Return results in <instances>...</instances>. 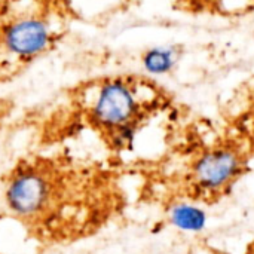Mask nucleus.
<instances>
[{"instance_id":"nucleus-1","label":"nucleus","mask_w":254,"mask_h":254,"mask_svg":"<svg viewBox=\"0 0 254 254\" xmlns=\"http://www.w3.org/2000/svg\"><path fill=\"white\" fill-rule=\"evenodd\" d=\"M138 109L137 95L131 85L122 79H109L100 86L94 98L91 118L100 128L113 131L135 122Z\"/></svg>"},{"instance_id":"nucleus-7","label":"nucleus","mask_w":254,"mask_h":254,"mask_svg":"<svg viewBox=\"0 0 254 254\" xmlns=\"http://www.w3.org/2000/svg\"><path fill=\"white\" fill-rule=\"evenodd\" d=\"M250 254H254V249H253V250H252V252H250Z\"/></svg>"},{"instance_id":"nucleus-3","label":"nucleus","mask_w":254,"mask_h":254,"mask_svg":"<svg viewBox=\"0 0 254 254\" xmlns=\"http://www.w3.org/2000/svg\"><path fill=\"white\" fill-rule=\"evenodd\" d=\"M243 161L240 155L231 149H216L196 161L193 168L195 186L204 193H214L240 176Z\"/></svg>"},{"instance_id":"nucleus-6","label":"nucleus","mask_w":254,"mask_h":254,"mask_svg":"<svg viewBox=\"0 0 254 254\" xmlns=\"http://www.w3.org/2000/svg\"><path fill=\"white\" fill-rule=\"evenodd\" d=\"M170 220L171 223L188 232H199L205 228L207 223V214L189 204H179L171 208L170 213Z\"/></svg>"},{"instance_id":"nucleus-2","label":"nucleus","mask_w":254,"mask_h":254,"mask_svg":"<svg viewBox=\"0 0 254 254\" xmlns=\"http://www.w3.org/2000/svg\"><path fill=\"white\" fill-rule=\"evenodd\" d=\"M49 25L36 16H25L10 22L1 36L4 49L18 60H31L43 54L51 45Z\"/></svg>"},{"instance_id":"nucleus-5","label":"nucleus","mask_w":254,"mask_h":254,"mask_svg":"<svg viewBox=\"0 0 254 254\" xmlns=\"http://www.w3.org/2000/svg\"><path fill=\"white\" fill-rule=\"evenodd\" d=\"M177 63L176 49L167 46H155L147 49L141 57L144 70L150 74H167Z\"/></svg>"},{"instance_id":"nucleus-4","label":"nucleus","mask_w":254,"mask_h":254,"mask_svg":"<svg viewBox=\"0 0 254 254\" xmlns=\"http://www.w3.org/2000/svg\"><path fill=\"white\" fill-rule=\"evenodd\" d=\"M49 186L46 179L36 171L16 174L6 189L7 208L16 216L30 217L37 214L48 202Z\"/></svg>"}]
</instances>
